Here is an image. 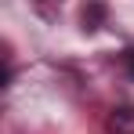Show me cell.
Wrapping results in <instances>:
<instances>
[{
	"label": "cell",
	"mask_w": 134,
	"mask_h": 134,
	"mask_svg": "<svg viewBox=\"0 0 134 134\" xmlns=\"http://www.w3.org/2000/svg\"><path fill=\"white\" fill-rule=\"evenodd\" d=\"M105 18H109V4L105 0H87L83 11H80V29L83 33H98L105 25Z\"/></svg>",
	"instance_id": "6da1fadb"
},
{
	"label": "cell",
	"mask_w": 134,
	"mask_h": 134,
	"mask_svg": "<svg viewBox=\"0 0 134 134\" xmlns=\"http://www.w3.org/2000/svg\"><path fill=\"white\" fill-rule=\"evenodd\" d=\"M109 127H112L116 134H134V109H131V105L116 109V112L109 116Z\"/></svg>",
	"instance_id": "7a4b0ae2"
},
{
	"label": "cell",
	"mask_w": 134,
	"mask_h": 134,
	"mask_svg": "<svg viewBox=\"0 0 134 134\" xmlns=\"http://www.w3.org/2000/svg\"><path fill=\"white\" fill-rule=\"evenodd\" d=\"M120 62H123V69H127V72L134 76V47H127V51L120 54Z\"/></svg>",
	"instance_id": "3957f363"
},
{
	"label": "cell",
	"mask_w": 134,
	"mask_h": 134,
	"mask_svg": "<svg viewBox=\"0 0 134 134\" xmlns=\"http://www.w3.org/2000/svg\"><path fill=\"white\" fill-rule=\"evenodd\" d=\"M36 4H40V7H44V4H58V0H36Z\"/></svg>",
	"instance_id": "277c9868"
}]
</instances>
